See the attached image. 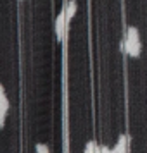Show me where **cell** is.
Instances as JSON below:
<instances>
[{
  "instance_id": "cell-1",
  "label": "cell",
  "mask_w": 147,
  "mask_h": 153,
  "mask_svg": "<svg viewBox=\"0 0 147 153\" xmlns=\"http://www.w3.org/2000/svg\"><path fill=\"white\" fill-rule=\"evenodd\" d=\"M121 50L128 57L137 59L142 53V42H140V33L137 26H128L125 33V38L121 42Z\"/></svg>"
},
{
  "instance_id": "cell-2",
  "label": "cell",
  "mask_w": 147,
  "mask_h": 153,
  "mask_svg": "<svg viewBox=\"0 0 147 153\" xmlns=\"http://www.w3.org/2000/svg\"><path fill=\"white\" fill-rule=\"evenodd\" d=\"M69 33V22L66 19V9H61V12L56 17V38L57 42L63 43L66 40V35Z\"/></svg>"
},
{
  "instance_id": "cell-3",
  "label": "cell",
  "mask_w": 147,
  "mask_h": 153,
  "mask_svg": "<svg viewBox=\"0 0 147 153\" xmlns=\"http://www.w3.org/2000/svg\"><path fill=\"white\" fill-rule=\"evenodd\" d=\"M9 108H11V102H9L7 91H5L4 86H0V127H4V126H5Z\"/></svg>"
},
{
  "instance_id": "cell-4",
  "label": "cell",
  "mask_w": 147,
  "mask_h": 153,
  "mask_svg": "<svg viewBox=\"0 0 147 153\" xmlns=\"http://www.w3.org/2000/svg\"><path fill=\"white\" fill-rule=\"evenodd\" d=\"M130 136L128 134H119L114 146L111 148V153H130Z\"/></svg>"
},
{
  "instance_id": "cell-5",
  "label": "cell",
  "mask_w": 147,
  "mask_h": 153,
  "mask_svg": "<svg viewBox=\"0 0 147 153\" xmlns=\"http://www.w3.org/2000/svg\"><path fill=\"white\" fill-rule=\"evenodd\" d=\"M64 9H66V19H68V22H71V19L75 17V14L78 10V2L76 0H68Z\"/></svg>"
},
{
  "instance_id": "cell-6",
  "label": "cell",
  "mask_w": 147,
  "mask_h": 153,
  "mask_svg": "<svg viewBox=\"0 0 147 153\" xmlns=\"http://www.w3.org/2000/svg\"><path fill=\"white\" fill-rule=\"evenodd\" d=\"M95 148H97V141H88L87 145H85V150H83V153H95Z\"/></svg>"
},
{
  "instance_id": "cell-7",
  "label": "cell",
  "mask_w": 147,
  "mask_h": 153,
  "mask_svg": "<svg viewBox=\"0 0 147 153\" xmlns=\"http://www.w3.org/2000/svg\"><path fill=\"white\" fill-rule=\"evenodd\" d=\"M35 152L36 153H50V148L45 143H36L35 145Z\"/></svg>"
}]
</instances>
